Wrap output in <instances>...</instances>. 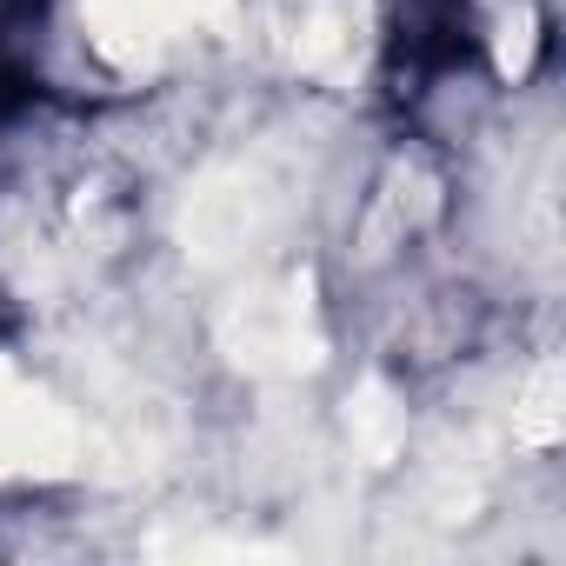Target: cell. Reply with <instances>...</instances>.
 Masks as SVG:
<instances>
[{"instance_id":"obj_4","label":"cell","mask_w":566,"mask_h":566,"mask_svg":"<svg viewBox=\"0 0 566 566\" xmlns=\"http://www.w3.org/2000/svg\"><path fill=\"white\" fill-rule=\"evenodd\" d=\"M94 453L81 413L34 374L0 360V480H61Z\"/></svg>"},{"instance_id":"obj_2","label":"cell","mask_w":566,"mask_h":566,"mask_svg":"<svg viewBox=\"0 0 566 566\" xmlns=\"http://www.w3.org/2000/svg\"><path fill=\"white\" fill-rule=\"evenodd\" d=\"M294 193L266 154H227L213 167L193 174L187 200H180V253L193 273H233L253 266L266 253V240L280 233Z\"/></svg>"},{"instance_id":"obj_6","label":"cell","mask_w":566,"mask_h":566,"mask_svg":"<svg viewBox=\"0 0 566 566\" xmlns=\"http://www.w3.org/2000/svg\"><path fill=\"white\" fill-rule=\"evenodd\" d=\"M347 440H354V453H360L367 467H394V460H400V447H407V413H400V400H394L387 380H360V387H354V400H347Z\"/></svg>"},{"instance_id":"obj_7","label":"cell","mask_w":566,"mask_h":566,"mask_svg":"<svg viewBox=\"0 0 566 566\" xmlns=\"http://www.w3.org/2000/svg\"><path fill=\"white\" fill-rule=\"evenodd\" d=\"M559 427H566V374H559V360H539L526 374L520 400H513V440L520 447H553Z\"/></svg>"},{"instance_id":"obj_8","label":"cell","mask_w":566,"mask_h":566,"mask_svg":"<svg viewBox=\"0 0 566 566\" xmlns=\"http://www.w3.org/2000/svg\"><path fill=\"white\" fill-rule=\"evenodd\" d=\"M526 61H533V14H513L500 41V74H526Z\"/></svg>"},{"instance_id":"obj_5","label":"cell","mask_w":566,"mask_h":566,"mask_svg":"<svg viewBox=\"0 0 566 566\" xmlns=\"http://www.w3.org/2000/svg\"><path fill=\"white\" fill-rule=\"evenodd\" d=\"M81 21L101 61L140 74L213 34V0H81Z\"/></svg>"},{"instance_id":"obj_3","label":"cell","mask_w":566,"mask_h":566,"mask_svg":"<svg viewBox=\"0 0 566 566\" xmlns=\"http://www.w3.org/2000/svg\"><path fill=\"white\" fill-rule=\"evenodd\" d=\"M213 340L227 367L247 380H301L327 360V327L314 307L307 273H253L247 287L213 314Z\"/></svg>"},{"instance_id":"obj_1","label":"cell","mask_w":566,"mask_h":566,"mask_svg":"<svg viewBox=\"0 0 566 566\" xmlns=\"http://www.w3.org/2000/svg\"><path fill=\"white\" fill-rule=\"evenodd\" d=\"M213 34L307 74L321 87H354L374 54V8L367 0H213Z\"/></svg>"}]
</instances>
